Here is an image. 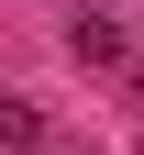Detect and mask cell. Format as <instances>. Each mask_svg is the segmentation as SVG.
Here are the masks:
<instances>
[{"label": "cell", "mask_w": 144, "mask_h": 155, "mask_svg": "<svg viewBox=\"0 0 144 155\" xmlns=\"http://www.w3.org/2000/svg\"><path fill=\"white\" fill-rule=\"evenodd\" d=\"M67 55H78V67H133V33H122L111 11H78V22H67Z\"/></svg>", "instance_id": "6da1fadb"}, {"label": "cell", "mask_w": 144, "mask_h": 155, "mask_svg": "<svg viewBox=\"0 0 144 155\" xmlns=\"http://www.w3.org/2000/svg\"><path fill=\"white\" fill-rule=\"evenodd\" d=\"M0 144H11V155H45V111H33V100H0Z\"/></svg>", "instance_id": "7a4b0ae2"}, {"label": "cell", "mask_w": 144, "mask_h": 155, "mask_svg": "<svg viewBox=\"0 0 144 155\" xmlns=\"http://www.w3.org/2000/svg\"><path fill=\"white\" fill-rule=\"evenodd\" d=\"M133 89H144V55H133Z\"/></svg>", "instance_id": "3957f363"}]
</instances>
